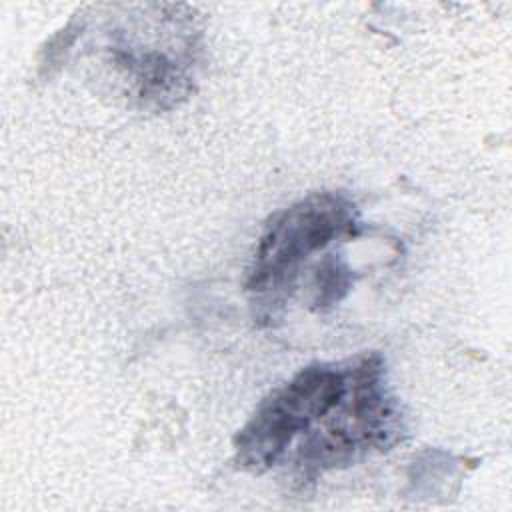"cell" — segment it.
Here are the masks:
<instances>
[{
	"instance_id": "1",
	"label": "cell",
	"mask_w": 512,
	"mask_h": 512,
	"mask_svg": "<svg viewBox=\"0 0 512 512\" xmlns=\"http://www.w3.org/2000/svg\"><path fill=\"white\" fill-rule=\"evenodd\" d=\"M370 354L340 364H312L276 388L236 436V462L256 474L276 466L298 436L294 462L334 454L364 424V376Z\"/></svg>"
},
{
	"instance_id": "2",
	"label": "cell",
	"mask_w": 512,
	"mask_h": 512,
	"mask_svg": "<svg viewBox=\"0 0 512 512\" xmlns=\"http://www.w3.org/2000/svg\"><path fill=\"white\" fill-rule=\"evenodd\" d=\"M356 210L342 194H314L274 214L260 236L246 288L268 298L286 296L302 262L342 236L354 234Z\"/></svg>"
},
{
	"instance_id": "3",
	"label": "cell",
	"mask_w": 512,
	"mask_h": 512,
	"mask_svg": "<svg viewBox=\"0 0 512 512\" xmlns=\"http://www.w3.org/2000/svg\"><path fill=\"white\" fill-rule=\"evenodd\" d=\"M350 270L336 258H326L318 268V306H330L338 302L350 286Z\"/></svg>"
}]
</instances>
